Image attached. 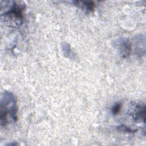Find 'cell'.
I'll return each mask as SVG.
<instances>
[{"instance_id": "1", "label": "cell", "mask_w": 146, "mask_h": 146, "mask_svg": "<svg viewBox=\"0 0 146 146\" xmlns=\"http://www.w3.org/2000/svg\"><path fill=\"white\" fill-rule=\"evenodd\" d=\"M1 125L6 127L17 120V105L15 96L10 92L5 91L0 100Z\"/></svg>"}, {"instance_id": "2", "label": "cell", "mask_w": 146, "mask_h": 146, "mask_svg": "<svg viewBox=\"0 0 146 146\" xmlns=\"http://www.w3.org/2000/svg\"><path fill=\"white\" fill-rule=\"evenodd\" d=\"M23 10L24 5L13 2L9 10L3 15L5 20L18 26L22 23Z\"/></svg>"}, {"instance_id": "3", "label": "cell", "mask_w": 146, "mask_h": 146, "mask_svg": "<svg viewBox=\"0 0 146 146\" xmlns=\"http://www.w3.org/2000/svg\"><path fill=\"white\" fill-rule=\"evenodd\" d=\"M117 46L121 57L125 58L129 55L131 51V44L127 38H120L117 41Z\"/></svg>"}, {"instance_id": "4", "label": "cell", "mask_w": 146, "mask_h": 146, "mask_svg": "<svg viewBox=\"0 0 146 146\" xmlns=\"http://www.w3.org/2000/svg\"><path fill=\"white\" fill-rule=\"evenodd\" d=\"M132 118L136 121H142L145 123V106L141 104H136L131 109V112L129 113Z\"/></svg>"}, {"instance_id": "5", "label": "cell", "mask_w": 146, "mask_h": 146, "mask_svg": "<svg viewBox=\"0 0 146 146\" xmlns=\"http://www.w3.org/2000/svg\"><path fill=\"white\" fill-rule=\"evenodd\" d=\"M75 5L86 11H92L95 7V4L92 1H74Z\"/></svg>"}, {"instance_id": "6", "label": "cell", "mask_w": 146, "mask_h": 146, "mask_svg": "<svg viewBox=\"0 0 146 146\" xmlns=\"http://www.w3.org/2000/svg\"><path fill=\"white\" fill-rule=\"evenodd\" d=\"M121 105L120 103L115 104L112 108V113L113 115H117L120 112V111L121 110Z\"/></svg>"}, {"instance_id": "7", "label": "cell", "mask_w": 146, "mask_h": 146, "mask_svg": "<svg viewBox=\"0 0 146 146\" xmlns=\"http://www.w3.org/2000/svg\"><path fill=\"white\" fill-rule=\"evenodd\" d=\"M117 128H118V129H119L121 131H123V132H128V133L135 132L136 131V130H133L131 128H129L127 126H125V125L119 126L117 127Z\"/></svg>"}]
</instances>
